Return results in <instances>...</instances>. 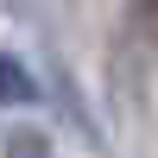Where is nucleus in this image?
I'll use <instances>...</instances> for the list:
<instances>
[{"label": "nucleus", "mask_w": 158, "mask_h": 158, "mask_svg": "<svg viewBox=\"0 0 158 158\" xmlns=\"http://www.w3.org/2000/svg\"><path fill=\"white\" fill-rule=\"evenodd\" d=\"M13 101H19V108L38 101V82L25 76V63L13 57V51H0V108H13Z\"/></svg>", "instance_id": "obj_1"}, {"label": "nucleus", "mask_w": 158, "mask_h": 158, "mask_svg": "<svg viewBox=\"0 0 158 158\" xmlns=\"http://www.w3.org/2000/svg\"><path fill=\"white\" fill-rule=\"evenodd\" d=\"M6 158H51V152H44V139H32V133H19V139L6 146Z\"/></svg>", "instance_id": "obj_2"}]
</instances>
